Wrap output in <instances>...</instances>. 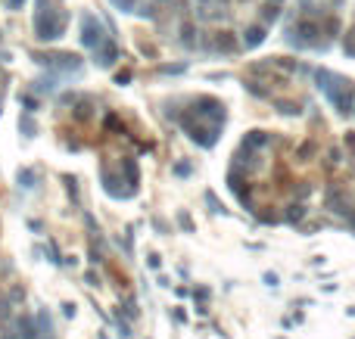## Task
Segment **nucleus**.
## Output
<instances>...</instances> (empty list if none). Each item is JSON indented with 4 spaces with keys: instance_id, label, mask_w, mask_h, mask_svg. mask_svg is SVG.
Here are the masks:
<instances>
[{
    "instance_id": "1",
    "label": "nucleus",
    "mask_w": 355,
    "mask_h": 339,
    "mask_svg": "<svg viewBox=\"0 0 355 339\" xmlns=\"http://www.w3.org/2000/svg\"><path fill=\"white\" fill-rule=\"evenodd\" d=\"M66 22H69V16H66V13H56L53 6L47 3V0H41V3H38L35 28H38V38H41V41H56V38H63Z\"/></svg>"
},
{
    "instance_id": "2",
    "label": "nucleus",
    "mask_w": 355,
    "mask_h": 339,
    "mask_svg": "<svg viewBox=\"0 0 355 339\" xmlns=\"http://www.w3.org/2000/svg\"><path fill=\"white\" fill-rule=\"evenodd\" d=\"M81 41H84V47H90V50H97V47L106 41L103 25H100L90 13H84V16H81Z\"/></svg>"
},
{
    "instance_id": "3",
    "label": "nucleus",
    "mask_w": 355,
    "mask_h": 339,
    "mask_svg": "<svg viewBox=\"0 0 355 339\" xmlns=\"http://www.w3.org/2000/svg\"><path fill=\"white\" fill-rule=\"evenodd\" d=\"M94 59H97V63L100 65H112L115 63V59H118V47H115V41H103V44H100L97 50H94Z\"/></svg>"
},
{
    "instance_id": "4",
    "label": "nucleus",
    "mask_w": 355,
    "mask_h": 339,
    "mask_svg": "<svg viewBox=\"0 0 355 339\" xmlns=\"http://www.w3.org/2000/svg\"><path fill=\"white\" fill-rule=\"evenodd\" d=\"M296 31H299V35L302 38H296V44H315V38H318V25H311V22H302L299 25V28H296Z\"/></svg>"
},
{
    "instance_id": "5",
    "label": "nucleus",
    "mask_w": 355,
    "mask_h": 339,
    "mask_svg": "<svg viewBox=\"0 0 355 339\" xmlns=\"http://www.w3.org/2000/svg\"><path fill=\"white\" fill-rule=\"evenodd\" d=\"M262 41H265V28H262V25L246 28V38H243V44H246V47H259Z\"/></svg>"
},
{
    "instance_id": "6",
    "label": "nucleus",
    "mask_w": 355,
    "mask_h": 339,
    "mask_svg": "<svg viewBox=\"0 0 355 339\" xmlns=\"http://www.w3.org/2000/svg\"><path fill=\"white\" fill-rule=\"evenodd\" d=\"M268 143V134H262V131H252L246 140H243V149H252V147H265Z\"/></svg>"
},
{
    "instance_id": "7",
    "label": "nucleus",
    "mask_w": 355,
    "mask_h": 339,
    "mask_svg": "<svg viewBox=\"0 0 355 339\" xmlns=\"http://www.w3.org/2000/svg\"><path fill=\"white\" fill-rule=\"evenodd\" d=\"M125 174H128V184H131V190H137V165H134V159H125Z\"/></svg>"
},
{
    "instance_id": "8",
    "label": "nucleus",
    "mask_w": 355,
    "mask_h": 339,
    "mask_svg": "<svg viewBox=\"0 0 355 339\" xmlns=\"http://www.w3.org/2000/svg\"><path fill=\"white\" fill-rule=\"evenodd\" d=\"M215 47H218V50H224V53H231V50H234L237 44H234V38H231V35H218Z\"/></svg>"
},
{
    "instance_id": "9",
    "label": "nucleus",
    "mask_w": 355,
    "mask_h": 339,
    "mask_svg": "<svg viewBox=\"0 0 355 339\" xmlns=\"http://www.w3.org/2000/svg\"><path fill=\"white\" fill-rule=\"evenodd\" d=\"M35 181H38L35 171H28V168H25V171H19V184H22L25 190H31V187H35Z\"/></svg>"
},
{
    "instance_id": "10",
    "label": "nucleus",
    "mask_w": 355,
    "mask_h": 339,
    "mask_svg": "<svg viewBox=\"0 0 355 339\" xmlns=\"http://www.w3.org/2000/svg\"><path fill=\"white\" fill-rule=\"evenodd\" d=\"M112 3L118 6V10H125V13H134V6H137V0H112Z\"/></svg>"
},
{
    "instance_id": "11",
    "label": "nucleus",
    "mask_w": 355,
    "mask_h": 339,
    "mask_svg": "<svg viewBox=\"0 0 355 339\" xmlns=\"http://www.w3.org/2000/svg\"><path fill=\"white\" fill-rule=\"evenodd\" d=\"M302 218V206H290V212H287V221H299Z\"/></svg>"
},
{
    "instance_id": "12",
    "label": "nucleus",
    "mask_w": 355,
    "mask_h": 339,
    "mask_svg": "<svg viewBox=\"0 0 355 339\" xmlns=\"http://www.w3.org/2000/svg\"><path fill=\"white\" fill-rule=\"evenodd\" d=\"M277 19V3H268L265 6V22H274Z\"/></svg>"
},
{
    "instance_id": "13",
    "label": "nucleus",
    "mask_w": 355,
    "mask_h": 339,
    "mask_svg": "<svg viewBox=\"0 0 355 339\" xmlns=\"http://www.w3.org/2000/svg\"><path fill=\"white\" fill-rule=\"evenodd\" d=\"M175 174H181V177L190 174V165H187V162H178V165H175Z\"/></svg>"
},
{
    "instance_id": "14",
    "label": "nucleus",
    "mask_w": 355,
    "mask_h": 339,
    "mask_svg": "<svg viewBox=\"0 0 355 339\" xmlns=\"http://www.w3.org/2000/svg\"><path fill=\"white\" fill-rule=\"evenodd\" d=\"M22 128L28 131V137H35V122H31V118H25V122H22Z\"/></svg>"
},
{
    "instance_id": "15",
    "label": "nucleus",
    "mask_w": 355,
    "mask_h": 339,
    "mask_svg": "<svg viewBox=\"0 0 355 339\" xmlns=\"http://www.w3.org/2000/svg\"><path fill=\"white\" fill-rule=\"evenodd\" d=\"M271 3H281V0H271Z\"/></svg>"
}]
</instances>
